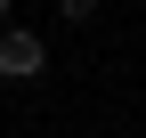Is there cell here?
<instances>
[{
    "label": "cell",
    "instance_id": "1",
    "mask_svg": "<svg viewBox=\"0 0 146 138\" xmlns=\"http://www.w3.org/2000/svg\"><path fill=\"white\" fill-rule=\"evenodd\" d=\"M49 65V41L33 25H0V81H41Z\"/></svg>",
    "mask_w": 146,
    "mask_h": 138
},
{
    "label": "cell",
    "instance_id": "2",
    "mask_svg": "<svg viewBox=\"0 0 146 138\" xmlns=\"http://www.w3.org/2000/svg\"><path fill=\"white\" fill-rule=\"evenodd\" d=\"M57 16H65V25H89V16H98V0H57Z\"/></svg>",
    "mask_w": 146,
    "mask_h": 138
},
{
    "label": "cell",
    "instance_id": "3",
    "mask_svg": "<svg viewBox=\"0 0 146 138\" xmlns=\"http://www.w3.org/2000/svg\"><path fill=\"white\" fill-rule=\"evenodd\" d=\"M0 25H16V0H0Z\"/></svg>",
    "mask_w": 146,
    "mask_h": 138
}]
</instances>
